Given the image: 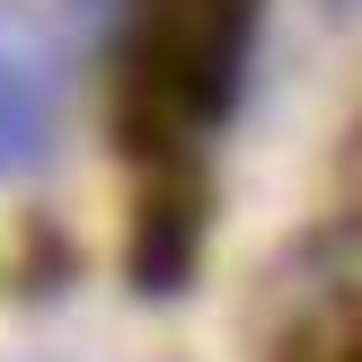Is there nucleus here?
<instances>
[{"label":"nucleus","mask_w":362,"mask_h":362,"mask_svg":"<svg viewBox=\"0 0 362 362\" xmlns=\"http://www.w3.org/2000/svg\"><path fill=\"white\" fill-rule=\"evenodd\" d=\"M53 115H62V80L53 53L35 45L18 18H0V177H27L53 151Z\"/></svg>","instance_id":"nucleus-1"},{"label":"nucleus","mask_w":362,"mask_h":362,"mask_svg":"<svg viewBox=\"0 0 362 362\" xmlns=\"http://www.w3.org/2000/svg\"><path fill=\"white\" fill-rule=\"evenodd\" d=\"M336 9H362V0H336Z\"/></svg>","instance_id":"nucleus-2"}]
</instances>
